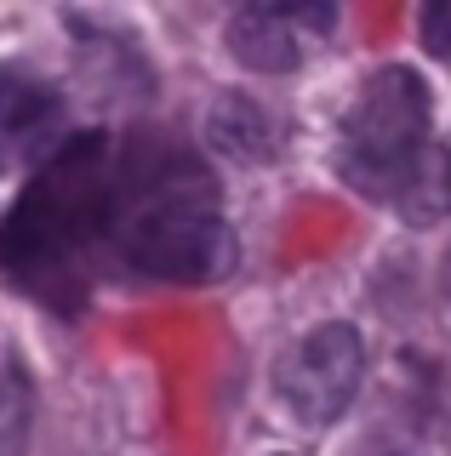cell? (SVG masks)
<instances>
[{"mask_svg":"<svg viewBox=\"0 0 451 456\" xmlns=\"http://www.w3.org/2000/svg\"><path fill=\"white\" fill-rule=\"evenodd\" d=\"M429 92L412 69H377L365 80L360 103L348 109L343 120V149H337V166L355 189L394 200L400 177L417 166V154L429 149Z\"/></svg>","mask_w":451,"mask_h":456,"instance_id":"obj_3","label":"cell"},{"mask_svg":"<svg viewBox=\"0 0 451 456\" xmlns=\"http://www.w3.org/2000/svg\"><path fill=\"white\" fill-rule=\"evenodd\" d=\"M23 428H29V394H23L18 370H0V456H18Z\"/></svg>","mask_w":451,"mask_h":456,"instance_id":"obj_8","label":"cell"},{"mask_svg":"<svg viewBox=\"0 0 451 456\" xmlns=\"http://www.w3.org/2000/svg\"><path fill=\"white\" fill-rule=\"evenodd\" d=\"M115 194L120 183L109 177V149L103 137L86 132L29 183V194L6 211L0 223V268L12 280H46L69 268L97 228L115 223Z\"/></svg>","mask_w":451,"mask_h":456,"instance_id":"obj_2","label":"cell"},{"mask_svg":"<svg viewBox=\"0 0 451 456\" xmlns=\"http://www.w3.org/2000/svg\"><path fill=\"white\" fill-rule=\"evenodd\" d=\"M52 114V92L18 69L0 75V132H35L40 120Z\"/></svg>","mask_w":451,"mask_h":456,"instance_id":"obj_7","label":"cell"},{"mask_svg":"<svg viewBox=\"0 0 451 456\" xmlns=\"http://www.w3.org/2000/svg\"><path fill=\"white\" fill-rule=\"evenodd\" d=\"M389 206H400L412 223H434V217H446V211H451V154L429 142V149L417 154V166L400 177V189H394Z\"/></svg>","mask_w":451,"mask_h":456,"instance_id":"obj_6","label":"cell"},{"mask_svg":"<svg viewBox=\"0 0 451 456\" xmlns=\"http://www.w3.org/2000/svg\"><path fill=\"white\" fill-rule=\"evenodd\" d=\"M315 23V28H332V12H286V6H246L241 18L229 23V46L241 57L246 69H258V75H286V69H298L303 57V35L298 28Z\"/></svg>","mask_w":451,"mask_h":456,"instance_id":"obj_5","label":"cell"},{"mask_svg":"<svg viewBox=\"0 0 451 456\" xmlns=\"http://www.w3.org/2000/svg\"><path fill=\"white\" fill-rule=\"evenodd\" d=\"M365 377V342L355 325H320L280 360V399L298 422H337Z\"/></svg>","mask_w":451,"mask_h":456,"instance_id":"obj_4","label":"cell"},{"mask_svg":"<svg viewBox=\"0 0 451 456\" xmlns=\"http://www.w3.org/2000/svg\"><path fill=\"white\" fill-rule=\"evenodd\" d=\"M115 240L137 274L154 280H223L234 268V240L223 211L211 206L206 177L189 160L154 166L149 177L120 183L115 194Z\"/></svg>","mask_w":451,"mask_h":456,"instance_id":"obj_1","label":"cell"},{"mask_svg":"<svg viewBox=\"0 0 451 456\" xmlns=\"http://www.w3.org/2000/svg\"><path fill=\"white\" fill-rule=\"evenodd\" d=\"M422 40H429L434 57H446V63H451V0H440V6L422 12Z\"/></svg>","mask_w":451,"mask_h":456,"instance_id":"obj_9","label":"cell"}]
</instances>
